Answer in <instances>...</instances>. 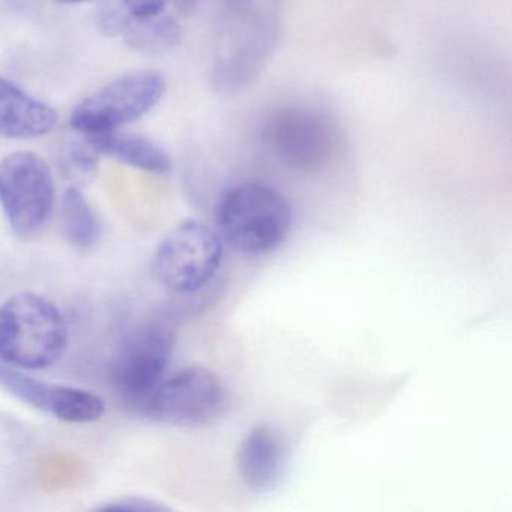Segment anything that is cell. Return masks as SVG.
<instances>
[{"mask_svg": "<svg viewBox=\"0 0 512 512\" xmlns=\"http://www.w3.org/2000/svg\"><path fill=\"white\" fill-rule=\"evenodd\" d=\"M68 326L44 296L22 292L0 305V361L17 370H44L64 358Z\"/></svg>", "mask_w": 512, "mask_h": 512, "instance_id": "cell-1", "label": "cell"}, {"mask_svg": "<svg viewBox=\"0 0 512 512\" xmlns=\"http://www.w3.org/2000/svg\"><path fill=\"white\" fill-rule=\"evenodd\" d=\"M217 223L230 247L259 256L277 250L287 241L293 214L280 191L259 182H247L221 196Z\"/></svg>", "mask_w": 512, "mask_h": 512, "instance_id": "cell-2", "label": "cell"}, {"mask_svg": "<svg viewBox=\"0 0 512 512\" xmlns=\"http://www.w3.org/2000/svg\"><path fill=\"white\" fill-rule=\"evenodd\" d=\"M55 200V178L43 157L17 151L0 158V208L17 236L40 235L52 217Z\"/></svg>", "mask_w": 512, "mask_h": 512, "instance_id": "cell-3", "label": "cell"}, {"mask_svg": "<svg viewBox=\"0 0 512 512\" xmlns=\"http://www.w3.org/2000/svg\"><path fill=\"white\" fill-rule=\"evenodd\" d=\"M166 89V79L157 71L118 77L74 107L68 119L71 130L82 136L121 130L148 115Z\"/></svg>", "mask_w": 512, "mask_h": 512, "instance_id": "cell-4", "label": "cell"}, {"mask_svg": "<svg viewBox=\"0 0 512 512\" xmlns=\"http://www.w3.org/2000/svg\"><path fill=\"white\" fill-rule=\"evenodd\" d=\"M223 260L220 236L202 221L185 220L158 244L154 272L176 295H193L217 274Z\"/></svg>", "mask_w": 512, "mask_h": 512, "instance_id": "cell-5", "label": "cell"}, {"mask_svg": "<svg viewBox=\"0 0 512 512\" xmlns=\"http://www.w3.org/2000/svg\"><path fill=\"white\" fill-rule=\"evenodd\" d=\"M175 332L164 323L140 326L122 344L110 368V382L122 401L143 412L164 380Z\"/></svg>", "mask_w": 512, "mask_h": 512, "instance_id": "cell-6", "label": "cell"}, {"mask_svg": "<svg viewBox=\"0 0 512 512\" xmlns=\"http://www.w3.org/2000/svg\"><path fill=\"white\" fill-rule=\"evenodd\" d=\"M227 403L226 386L214 371L190 367L163 380L143 413L160 424L197 427L220 418Z\"/></svg>", "mask_w": 512, "mask_h": 512, "instance_id": "cell-7", "label": "cell"}, {"mask_svg": "<svg viewBox=\"0 0 512 512\" xmlns=\"http://www.w3.org/2000/svg\"><path fill=\"white\" fill-rule=\"evenodd\" d=\"M268 139L283 163L305 172L325 164L335 146L331 124L317 113L299 107L283 109L272 116Z\"/></svg>", "mask_w": 512, "mask_h": 512, "instance_id": "cell-8", "label": "cell"}, {"mask_svg": "<svg viewBox=\"0 0 512 512\" xmlns=\"http://www.w3.org/2000/svg\"><path fill=\"white\" fill-rule=\"evenodd\" d=\"M0 386L28 406L70 424L98 421L106 413L104 398L88 389L44 382L8 365H0Z\"/></svg>", "mask_w": 512, "mask_h": 512, "instance_id": "cell-9", "label": "cell"}, {"mask_svg": "<svg viewBox=\"0 0 512 512\" xmlns=\"http://www.w3.org/2000/svg\"><path fill=\"white\" fill-rule=\"evenodd\" d=\"M56 125L58 113L52 106L0 77V139H41Z\"/></svg>", "mask_w": 512, "mask_h": 512, "instance_id": "cell-10", "label": "cell"}, {"mask_svg": "<svg viewBox=\"0 0 512 512\" xmlns=\"http://www.w3.org/2000/svg\"><path fill=\"white\" fill-rule=\"evenodd\" d=\"M286 464L284 443L271 428H253L239 446V473L251 490L265 493L277 488L283 481Z\"/></svg>", "mask_w": 512, "mask_h": 512, "instance_id": "cell-11", "label": "cell"}, {"mask_svg": "<svg viewBox=\"0 0 512 512\" xmlns=\"http://www.w3.org/2000/svg\"><path fill=\"white\" fill-rule=\"evenodd\" d=\"M83 139L95 154L112 158L133 169L154 175H164L172 170L170 155L148 137L113 130L83 136Z\"/></svg>", "mask_w": 512, "mask_h": 512, "instance_id": "cell-12", "label": "cell"}, {"mask_svg": "<svg viewBox=\"0 0 512 512\" xmlns=\"http://www.w3.org/2000/svg\"><path fill=\"white\" fill-rule=\"evenodd\" d=\"M122 37L133 52L161 56L172 52L182 40L179 23L163 13L151 17H130Z\"/></svg>", "mask_w": 512, "mask_h": 512, "instance_id": "cell-13", "label": "cell"}, {"mask_svg": "<svg viewBox=\"0 0 512 512\" xmlns=\"http://www.w3.org/2000/svg\"><path fill=\"white\" fill-rule=\"evenodd\" d=\"M61 221L65 238L73 247L88 250L100 239V221L80 188L65 190L61 200Z\"/></svg>", "mask_w": 512, "mask_h": 512, "instance_id": "cell-14", "label": "cell"}, {"mask_svg": "<svg viewBox=\"0 0 512 512\" xmlns=\"http://www.w3.org/2000/svg\"><path fill=\"white\" fill-rule=\"evenodd\" d=\"M59 167L73 187L80 188L79 185L88 184L97 175V154L85 142L70 146L62 152Z\"/></svg>", "mask_w": 512, "mask_h": 512, "instance_id": "cell-15", "label": "cell"}, {"mask_svg": "<svg viewBox=\"0 0 512 512\" xmlns=\"http://www.w3.org/2000/svg\"><path fill=\"white\" fill-rule=\"evenodd\" d=\"M130 17L124 7H122V10L121 8L107 7L101 11L98 25H100L101 32L106 37H119V35L124 34Z\"/></svg>", "mask_w": 512, "mask_h": 512, "instance_id": "cell-16", "label": "cell"}, {"mask_svg": "<svg viewBox=\"0 0 512 512\" xmlns=\"http://www.w3.org/2000/svg\"><path fill=\"white\" fill-rule=\"evenodd\" d=\"M98 509H104V511H163V505L154 502L151 499H145V497H122V499H115L112 502H107L106 505L100 506Z\"/></svg>", "mask_w": 512, "mask_h": 512, "instance_id": "cell-17", "label": "cell"}, {"mask_svg": "<svg viewBox=\"0 0 512 512\" xmlns=\"http://www.w3.org/2000/svg\"><path fill=\"white\" fill-rule=\"evenodd\" d=\"M122 7L133 17H151L164 13L169 0H121Z\"/></svg>", "mask_w": 512, "mask_h": 512, "instance_id": "cell-18", "label": "cell"}, {"mask_svg": "<svg viewBox=\"0 0 512 512\" xmlns=\"http://www.w3.org/2000/svg\"><path fill=\"white\" fill-rule=\"evenodd\" d=\"M62 4H85V2H91V0H58Z\"/></svg>", "mask_w": 512, "mask_h": 512, "instance_id": "cell-19", "label": "cell"}]
</instances>
